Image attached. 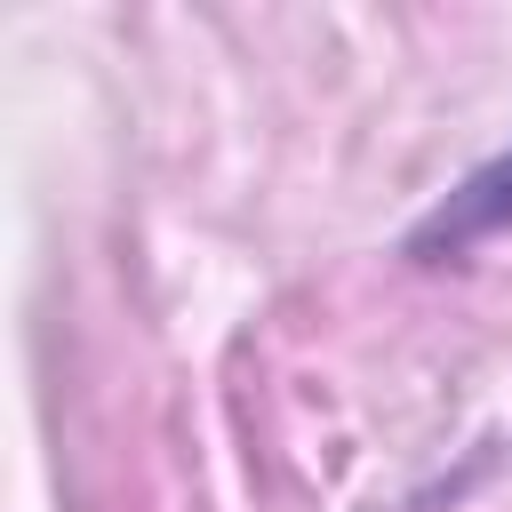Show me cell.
<instances>
[{"instance_id": "1", "label": "cell", "mask_w": 512, "mask_h": 512, "mask_svg": "<svg viewBox=\"0 0 512 512\" xmlns=\"http://www.w3.org/2000/svg\"><path fill=\"white\" fill-rule=\"evenodd\" d=\"M496 232H512V144H504L496 160H480L432 216H416L408 256H416V264H448V256H472V248L496 240Z\"/></svg>"}]
</instances>
